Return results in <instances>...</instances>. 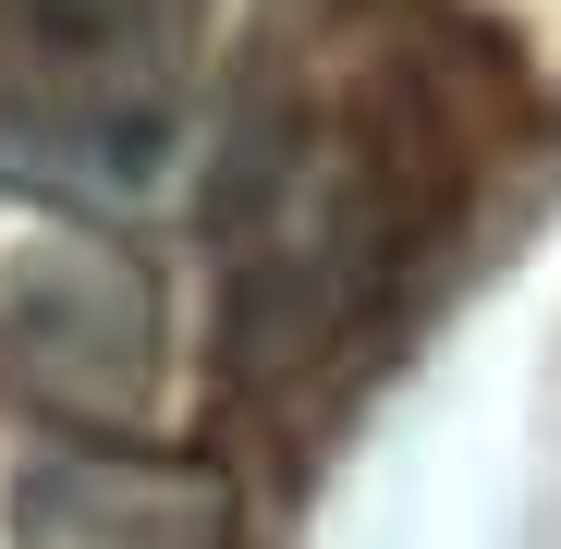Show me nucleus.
<instances>
[{
  "label": "nucleus",
  "mask_w": 561,
  "mask_h": 549,
  "mask_svg": "<svg viewBox=\"0 0 561 549\" xmlns=\"http://www.w3.org/2000/svg\"><path fill=\"white\" fill-rule=\"evenodd\" d=\"M13 549H232V477L196 451L61 439L13 477Z\"/></svg>",
  "instance_id": "3"
},
{
  "label": "nucleus",
  "mask_w": 561,
  "mask_h": 549,
  "mask_svg": "<svg viewBox=\"0 0 561 549\" xmlns=\"http://www.w3.org/2000/svg\"><path fill=\"white\" fill-rule=\"evenodd\" d=\"M208 85V0H0V183L135 208L171 183Z\"/></svg>",
  "instance_id": "1"
},
{
  "label": "nucleus",
  "mask_w": 561,
  "mask_h": 549,
  "mask_svg": "<svg viewBox=\"0 0 561 549\" xmlns=\"http://www.w3.org/2000/svg\"><path fill=\"white\" fill-rule=\"evenodd\" d=\"M159 354H171V306L147 282V256L61 232L0 268V391L13 403L73 415V427H123L159 391Z\"/></svg>",
  "instance_id": "2"
}]
</instances>
